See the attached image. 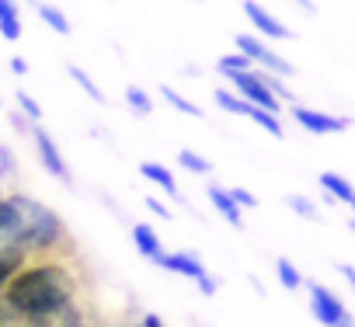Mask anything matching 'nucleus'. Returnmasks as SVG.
<instances>
[{
    "label": "nucleus",
    "instance_id": "f257e3e1",
    "mask_svg": "<svg viewBox=\"0 0 355 327\" xmlns=\"http://www.w3.org/2000/svg\"><path fill=\"white\" fill-rule=\"evenodd\" d=\"M28 327H53L60 324L77 303V279L60 261H35L25 265L0 292Z\"/></svg>",
    "mask_w": 355,
    "mask_h": 327
},
{
    "label": "nucleus",
    "instance_id": "f03ea898",
    "mask_svg": "<svg viewBox=\"0 0 355 327\" xmlns=\"http://www.w3.org/2000/svg\"><path fill=\"white\" fill-rule=\"evenodd\" d=\"M11 202H15V213H18V251L25 258L46 254V251H53L67 240L63 220L49 206H42L28 195H11Z\"/></svg>",
    "mask_w": 355,
    "mask_h": 327
},
{
    "label": "nucleus",
    "instance_id": "7ed1b4c3",
    "mask_svg": "<svg viewBox=\"0 0 355 327\" xmlns=\"http://www.w3.org/2000/svg\"><path fill=\"white\" fill-rule=\"evenodd\" d=\"M310 313L324 324V327H355V317L348 313V306L320 282H310Z\"/></svg>",
    "mask_w": 355,
    "mask_h": 327
},
{
    "label": "nucleus",
    "instance_id": "20e7f679",
    "mask_svg": "<svg viewBox=\"0 0 355 327\" xmlns=\"http://www.w3.org/2000/svg\"><path fill=\"white\" fill-rule=\"evenodd\" d=\"M157 265H160V268H167V272H178V275L192 279L206 296H213V292H216V279L202 268V261H199L196 254H185V251H178V254H160V258H157Z\"/></svg>",
    "mask_w": 355,
    "mask_h": 327
},
{
    "label": "nucleus",
    "instance_id": "39448f33",
    "mask_svg": "<svg viewBox=\"0 0 355 327\" xmlns=\"http://www.w3.org/2000/svg\"><path fill=\"white\" fill-rule=\"evenodd\" d=\"M237 49H241V56H248L251 63H258V67H265V73H272V77H293V63H286L279 53H272L265 42H258L254 35H237Z\"/></svg>",
    "mask_w": 355,
    "mask_h": 327
},
{
    "label": "nucleus",
    "instance_id": "423d86ee",
    "mask_svg": "<svg viewBox=\"0 0 355 327\" xmlns=\"http://www.w3.org/2000/svg\"><path fill=\"white\" fill-rule=\"evenodd\" d=\"M227 80H234V87L241 91V98H244L248 105H254V108H261V112H268V115L279 112V101L268 94V87L258 80L254 70H251V73H234V77H227Z\"/></svg>",
    "mask_w": 355,
    "mask_h": 327
},
{
    "label": "nucleus",
    "instance_id": "0eeeda50",
    "mask_svg": "<svg viewBox=\"0 0 355 327\" xmlns=\"http://www.w3.org/2000/svg\"><path fill=\"white\" fill-rule=\"evenodd\" d=\"M32 139H35V150H39V157H42V164H46V171L53 175V178H60V182H73V175H70V168L63 164V153H60V146L53 143V136L42 129V125H35L32 129Z\"/></svg>",
    "mask_w": 355,
    "mask_h": 327
},
{
    "label": "nucleus",
    "instance_id": "6e6552de",
    "mask_svg": "<svg viewBox=\"0 0 355 327\" xmlns=\"http://www.w3.org/2000/svg\"><path fill=\"white\" fill-rule=\"evenodd\" d=\"M293 118L313 136H327V132H345L348 129V118H338V115H327V112H317V108H293Z\"/></svg>",
    "mask_w": 355,
    "mask_h": 327
},
{
    "label": "nucleus",
    "instance_id": "1a4fd4ad",
    "mask_svg": "<svg viewBox=\"0 0 355 327\" xmlns=\"http://www.w3.org/2000/svg\"><path fill=\"white\" fill-rule=\"evenodd\" d=\"M244 15H248V21H254V28H258L261 35H268V39H293V32H289L282 21H275L265 8H258V4H244Z\"/></svg>",
    "mask_w": 355,
    "mask_h": 327
},
{
    "label": "nucleus",
    "instance_id": "9d476101",
    "mask_svg": "<svg viewBox=\"0 0 355 327\" xmlns=\"http://www.w3.org/2000/svg\"><path fill=\"white\" fill-rule=\"evenodd\" d=\"M320 188H324L331 199L352 206V213H355V188H352L348 178H341V175H334V171H324V175H320Z\"/></svg>",
    "mask_w": 355,
    "mask_h": 327
},
{
    "label": "nucleus",
    "instance_id": "9b49d317",
    "mask_svg": "<svg viewBox=\"0 0 355 327\" xmlns=\"http://www.w3.org/2000/svg\"><path fill=\"white\" fill-rule=\"evenodd\" d=\"M139 175L146 178V182H153V185H160L167 195H174V199H182V192H178V182H174V175L167 171V168H160V164H139Z\"/></svg>",
    "mask_w": 355,
    "mask_h": 327
},
{
    "label": "nucleus",
    "instance_id": "f8f14e48",
    "mask_svg": "<svg viewBox=\"0 0 355 327\" xmlns=\"http://www.w3.org/2000/svg\"><path fill=\"white\" fill-rule=\"evenodd\" d=\"M209 202L230 220V227H244V220H241V209L234 206V199H230V192L227 188H220V185H213L209 188Z\"/></svg>",
    "mask_w": 355,
    "mask_h": 327
},
{
    "label": "nucleus",
    "instance_id": "ddd939ff",
    "mask_svg": "<svg viewBox=\"0 0 355 327\" xmlns=\"http://www.w3.org/2000/svg\"><path fill=\"white\" fill-rule=\"evenodd\" d=\"M132 240H136V247H139V254H146L150 261H157L164 251H160V240H157V233L146 227V223H136L132 227Z\"/></svg>",
    "mask_w": 355,
    "mask_h": 327
},
{
    "label": "nucleus",
    "instance_id": "4468645a",
    "mask_svg": "<svg viewBox=\"0 0 355 327\" xmlns=\"http://www.w3.org/2000/svg\"><path fill=\"white\" fill-rule=\"evenodd\" d=\"M0 35L8 42H18L21 39V21H18V8L8 4V0H0Z\"/></svg>",
    "mask_w": 355,
    "mask_h": 327
},
{
    "label": "nucleus",
    "instance_id": "2eb2a0df",
    "mask_svg": "<svg viewBox=\"0 0 355 327\" xmlns=\"http://www.w3.org/2000/svg\"><path fill=\"white\" fill-rule=\"evenodd\" d=\"M275 272H279V282H282L286 289H300V285H303V275H300V268H296L289 258H275Z\"/></svg>",
    "mask_w": 355,
    "mask_h": 327
},
{
    "label": "nucleus",
    "instance_id": "dca6fc26",
    "mask_svg": "<svg viewBox=\"0 0 355 327\" xmlns=\"http://www.w3.org/2000/svg\"><path fill=\"white\" fill-rule=\"evenodd\" d=\"M35 11H39V18H42V21H46V25H49L56 35H70V21H67V18H63L56 8H49V4H39Z\"/></svg>",
    "mask_w": 355,
    "mask_h": 327
},
{
    "label": "nucleus",
    "instance_id": "f3484780",
    "mask_svg": "<svg viewBox=\"0 0 355 327\" xmlns=\"http://www.w3.org/2000/svg\"><path fill=\"white\" fill-rule=\"evenodd\" d=\"M25 268V254H0V289Z\"/></svg>",
    "mask_w": 355,
    "mask_h": 327
},
{
    "label": "nucleus",
    "instance_id": "a211bd4d",
    "mask_svg": "<svg viewBox=\"0 0 355 327\" xmlns=\"http://www.w3.org/2000/svg\"><path fill=\"white\" fill-rule=\"evenodd\" d=\"M178 164H182L185 171H192V175H209V171H213V164H209L206 157L192 153V150H182V153H178Z\"/></svg>",
    "mask_w": 355,
    "mask_h": 327
},
{
    "label": "nucleus",
    "instance_id": "6ab92c4d",
    "mask_svg": "<svg viewBox=\"0 0 355 327\" xmlns=\"http://www.w3.org/2000/svg\"><path fill=\"white\" fill-rule=\"evenodd\" d=\"M164 101H171L178 112H182V115H192V118H202V108H196L189 98H182V94H178L174 87H164Z\"/></svg>",
    "mask_w": 355,
    "mask_h": 327
},
{
    "label": "nucleus",
    "instance_id": "aec40b11",
    "mask_svg": "<svg viewBox=\"0 0 355 327\" xmlns=\"http://www.w3.org/2000/svg\"><path fill=\"white\" fill-rule=\"evenodd\" d=\"M248 118H251V122H258V125H261L265 132H272L275 139L282 136V122H279L275 115H268V112H261V108H254V105H251V112H248Z\"/></svg>",
    "mask_w": 355,
    "mask_h": 327
},
{
    "label": "nucleus",
    "instance_id": "412c9836",
    "mask_svg": "<svg viewBox=\"0 0 355 327\" xmlns=\"http://www.w3.org/2000/svg\"><path fill=\"white\" fill-rule=\"evenodd\" d=\"M125 101H129V108H132L136 115H150V112H153L150 98H146V94H143L136 84H129V87H125Z\"/></svg>",
    "mask_w": 355,
    "mask_h": 327
},
{
    "label": "nucleus",
    "instance_id": "4be33fe9",
    "mask_svg": "<svg viewBox=\"0 0 355 327\" xmlns=\"http://www.w3.org/2000/svg\"><path fill=\"white\" fill-rule=\"evenodd\" d=\"M216 105L227 108V112H234V115H248V112H251V105H248L244 98L230 94V91H216Z\"/></svg>",
    "mask_w": 355,
    "mask_h": 327
},
{
    "label": "nucleus",
    "instance_id": "5701e85b",
    "mask_svg": "<svg viewBox=\"0 0 355 327\" xmlns=\"http://www.w3.org/2000/svg\"><path fill=\"white\" fill-rule=\"evenodd\" d=\"M220 70H223L227 77H234V73H251V60L241 56V53H234V56H223V60H220Z\"/></svg>",
    "mask_w": 355,
    "mask_h": 327
},
{
    "label": "nucleus",
    "instance_id": "b1692460",
    "mask_svg": "<svg viewBox=\"0 0 355 327\" xmlns=\"http://www.w3.org/2000/svg\"><path fill=\"white\" fill-rule=\"evenodd\" d=\"M286 206H289L293 213H300L303 220H320V213H317V206H313L310 199H303V195H289V199H286Z\"/></svg>",
    "mask_w": 355,
    "mask_h": 327
},
{
    "label": "nucleus",
    "instance_id": "393cba45",
    "mask_svg": "<svg viewBox=\"0 0 355 327\" xmlns=\"http://www.w3.org/2000/svg\"><path fill=\"white\" fill-rule=\"evenodd\" d=\"M67 73H70V77H73V80H77V84H80V87H84L91 98H94V101H101V98H105V94H101V87H98V84H94V80H91V77H87L80 67H67Z\"/></svg>",
    "mask_w": 355,
    "mask_h": 327
},
{
    "label": "nucleus",
    "instance_id": "a878e982",
    "mask_svg": "<svg viewBox=\"0 0 355 327\" xmlns=\"http://www.w3.org/2000/svg\"><path fill=\"white\" fill-rule=\"evenodd\" d=\"M18 105L25 108V115H28L32 122H39V118H42V108H39V101H35L32 94H25V91H18Z\"/></svg>",
    "mask_w": 355,
    "mask_h": 327
},
{
    "label": "nucleus",
    "instance_id": "bb28decb",
    "mask_svg": "<svg viewBox=\"0 0 355 327\" xmlns=\"http://www.w3.org/2000/svg\"><path fill=\"white\" fill-rule=\"evenodd\" d=\"M227 192H230V199H234L237 209H254V206H258V199H254L248 188H227Z\"/></svg>",
    "mask_w": 355,
    "mask_h": 327
},
{
    "label": "nucleus",
    "instance_id": "cd10ccee",
    "mask_svg": "<svg viewBox=\"0 0 355 327\" xmlns=\"http://www.w3.org/2000/svg\"><path fill=\"white\" fill-rule=\"evenodd\" d=\"M0 327H28V324H25V320L4 303V299H0Z\"/></svg>",
    "mask_w": 355,
    "mask_h": 327
},
{
    "label": "nucleus",
    "instance_id": "c85d7f7f",
    "mask_svg": "<svg viewBox=\"0 0 355 327\" xmlns=\"http://www.w3.org/2000/svg\"><path fill=\"white\" fill-rule=\"evenodd\" d=\"M146 206H150V213H157L160 220H171V213L164 209V202H157V199H146Z\"/></svg>",
    "mask_w": 355,
    "mask_h": 327
},
{
    "label": "nucleus",
    "instance_id": "c756f323",
    "mask_svg": "<svg viewBox=\"0 0 355 327\" xmlns=\"http://www.w3.org/2000/svg\"><path fill=\"white\" fill-rule=\"evenodd\" d=\"M338 272H341V275H345V282L355 289V265H345V261H341V265H338Z\"/></svg>",
    "mask_w": 355,
    "mask_h": 327
},
{
    "label": "nucleus",
    "instance_id": "7c9ffc66",
    "mask_svg": "<svg viewBox=\"0 0 355 327\" xmlns=\"http://www.w3.org/2000/svg\"><path fill=\"white\" fill-rule=\"evenodd\" d=\"M139 327H164V320H160V317H157V313H146V317H143V324H139Z\"/></svg>",
    "mask_w": 355,
    "mask_h": 327
},
{
    "label": "nucleus",
    "instance_id": "2f4dec72",
    "mask_svg": "<svg viewBox=\"0 0 355 327\" xmlns=\"http://www.w3.org/2000/svg\"><path fill=\"white\" fill-rule=\"evenodd\" d=\"M11 70H15V73H28V63H25L21 56H15V60H11Z\"/></svg>",
    "mask_w": 355,
    "mask_h": 327
},
{
    "label": "nucleus",
    "instance_id": "473e14b6",
    "mask_svg": "<svg viewBox=\"0 0 355 327\" xmlns=\"http://www.w3.org/2000/svg\"><path fill=\"white\" fill-rule=\"evenodd\" d=\"M132 327H139V324H132Z\"/></svg>",
    "mask_w": 355,
    "mask_h": 327
}]
</instances>
